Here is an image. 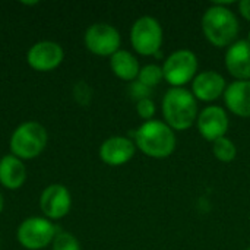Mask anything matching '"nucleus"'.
I'll use <instances>...</instances> for the list:
<instances>
[{
  "label": "nucleus",
  "instance_id": "f257e3e1",
  "mask_svg": "<svg viewBox=\"0 0 250 250\" xmlns=\"http://www.w3.org/2000/svg\"><path fill=\"white\" fill-rule=\"evenodd\" d=\"M133 142L136 148L151 158H167L176 149L174 130L160 120L144 122L133 132Z\"/></svg>",
  "mask_w": 250,
  "mask_h": 250
},
{
  "label": "nucleus",
  "instance_id": "f03ea898",
  "mask_svg": "<svg viewBox=\"0 0 250 250\" xmlns=\"http://www.w3.org/2000/svg\"><path fill=\"white\" fill-rule=\"evenodd\" d=\"M202 31L215 47H230L239 34V21L226 3H214L202 16Z\"/></svg>",
  "mask_w": 250,
  "mask_h": 250
},
{
  "label": "nucleus",
  "instance_id": "7ed1b4c3",
  "mask_svg": "<svg viewBox=\"0 0 250 250\" xmlns=\"http://www.w3.org/2000/svg\"><path fill=\"white\" fill-rule=\"evenodd\" d=\"M163 116L173 130H188L198 119V103L185 88H171L163 98Z\"/></svg>",
  "mask_w": 250,
  "mask_h": 250
},
{
  "label": "nucleus",
  "instance_id": "20e7f679",
  "mask_svg": "<svg viewBox=\"0 0 250 250\" xmlns=\"http://www.w3.org/2000/svg\"><path fill=\"white\" fill-rule=\"evenodd\" d=\"M48 141L47 130L37 122H26L19 125L10 136L12 155L19 160H31L38 157Z\"/></svg>",
  "mask_w": 250,
  "mask_h": 250
},
{
  "label": "nucleus",
  "instance_id": "39448f33",
  "mask_svg": "<svg viewBox=\"0 0 250 250\" xmlns=\"http://www.w3.org/2000/svg\"><path fill=\"white\" fill-rule=\"evenodd\" d=\"M161 67L164 79L173 88H183L198 75V57L193 51L182 48L171 53Z\"/></svg>",
  "mask_w": 250,
  "mask_h": 250
},
{
  "label": "nucleus",
  "instance_id": "423d86ee",
  "mask_svg": "<svg viewBox=\"0 0 250 250\" xmlns=\"http://www.w3.org/2000/svg\"><path fill=\"white\" fill-rule=\"evenodd\" d=\"M130 42L136 53L142 56H154L163 44V28L152 16L139 18L130 29Z\"/></svg>",
  "mask_w": 250,
  "mask_h": 250
},
{
  "label": "nucleus",
  "instance_id": "0eeeda50",
  "mask_svg": "<svg viewBox=\"0 0 250 250\" xmlns=\"http://www.w3.org/2000/svg\"><path fill=\"white\" fill-rule=\"evenodd\" d=\"M18 242L28 250H40L53 243L56 237V227L42 217L26 218L16 233Z\"/></svg>",
  "mask_w": 250,
  "mask_h": 250
},
{
  "label": "nucleus",
  "instance_id": "6e6552de",
  "mask_svg": "<svg viewBox=\"0 0 250 250\" xmlns=\"http://www.w3.org/2000/svg\"><path fill=\"white\" fill-rule=\"evenodd\" d=\"M120 34L119 31L104 22L92 23L85 32L86 48L97 56H113L120 50Z\"/></svg>",
  "mask_w": 250,
  "mask_h": 250
},
{
  "label": "nucleus",
  "instance_id": "1a4fd4ad",
  "mask_svg": "<svg viewBox=\"0 0 250 250\" xmlns=\"http://www.w3.org/2000/svg\"><path fill=\"white\" fill-rule=\"evenodd\" d=\"M196 125L202 138L209 142H215L217 139L226 136L230 126V120L223 107L208 105L198 114Z\"/></svg>",
  "mask_w": 250,
  "mask_h": 250
},
{
  "label": "nucleus",
  "instance_id": "9d476101",
  "mask_svg": "<svg viewBox=\"0 0 250 250\" xmlns=\"http://www.w3.org/2000/svg\"><path fill=\"white\" fill-rule=\"evenodd\" d=\"M72 198L66 186L54 183L47 186L40 198V208L50 220H59L69 214Z\"/></svg>",
  "mask_w": 250,
  "mask_h": 250
},
{
  "label": "nucleus",
  "instance_id": "9b49d317",
  "mask_svg": "<svg viewBox=\"0 0 250 250\" xmlns=\"http://www.w3.org/2000/svg\"><path fill=\"white\" fill-rule=\"evenodd\" d=\"M63 48L54 41H40L34 44L26 54L28 64L38 72L54 70L63 62Z\"/></svg>",
  "mask_w": 250,
  "mask_h": 250
},
{
  "label": "nucleus",
  "instance_id": "f8f14e48",
  "mask_svg": "<svg viewBox=\"0 0 250 250\" xmlns=\"http://www.w3.org/2000/svg\"><path fill=\"white\" fill-rule=\"evenodd\" d=\"M227 83L223 75L215 70H204L192 81V94L196 100L211 103L224 95Z\"/></svg>",
  "mask_w": 250,
  "mask_h": 250
},
{
  "label": "nucleus",
  "instance_id": "ddd939ff",
  "mask_svg": "<svg viewBox=\"0 0 250 250\" xmlns=\"http://www.w3.org/2000/svg\"><path fill=\"white\" fill-rule=\"evenodd\" d=\"M136 152V145L126 136H111L100 146V158L111 167L129 163Z\"/></svg>",
  "mask_w": 250,
  "mask_h": 250
},
{
  "label": "nucleus",
  "instance_id": "4468645a",
  "mask_svg": "<svg viewBox=\"0 0 250 250\" xmlns=\"http://www.w3.org/2000/svg\"><path fill=\"white\" fill-rule=\"evenodd\" d=\"M226 67L236 81H250V42L248 40L234 41L226 53Z\"/></svg>",
  "mask_w": 250,
  "mask_h": 250
},
{
  "label": "nucleus",
  "instance_id": "2eb2a0df",
  "mask_svg": "<svg viewBox=\"0 0 250 250\" xmlns=\"http://www.w3.org/2000/svg\"><path fill=\"white\" fill-rule=\"evenodd\" d=\"M224 103L227 108L243 119L250 117V81H234L227 85L224 92Z\"/></svg>",
  "mask_w": 250,
  "mask_h": 250
},
{
  "label": "nucleus",
  "instance_id": "dca6fc26",
  "mask_svg": "<svg viewBox=\"0 0 250 250\" xmlns=\"http://www.w3.org/2000/svg\"><path fill=\"white\" fill-rule=\"evenodd\" d=\"M26 179V168L15 155H4L0 160V183L10 190L19 189Z\"/></svg>",
  "mask_w": 250,
  "mask_h": 250
},
{
  "label": "nucleus",
  "instance_id": "f3484780",
  "mask_svg": "<svg viewBox=\"0 0 250 250\" xmlns=\"http://www.w3.org/2000/svg\"><path fill=\"white\" fill-rule=\"evenodd\" d=\"M110 66L117 78L127 82L136 81L141 70L138 59L127 50H119L117 53H114L110 59Z\"/></svg>",
  "mask_w": 250,
  "mask_h": 250
},
{
  "label": "nucleus",
  "instance_id": "a211bd4d",
  "mask_svg": "<svg viewBox=\"0 0 250 250\" xmlns=\"http://www.w3.org/2000/svg\"><path fill=\"white\" fill-rule=\"evenodd\" d=\"M212 152H214V157L221 163H231L237 157V148L234 142L229 139L227 136L220 138L215 142H212Z\"/></svg>",
  "mask_w": 250,
  "mask_h": 250
},
{
  "label": "nucleus",
  "instance_id": "6ab92c4d",
  "mask_svg": "<svg viewBox=\"0 0 250 250\" xmlns=\"http://www.w3.org/2000/svg\"><path fill=\"white\" fill-rule=\"evenodd\" d=\"M163 79H164L163 67L158 64H145L144 67H141L139 75H138V81L151 89L157 86Z\"/></svg>",
  "mask_w": 250,
  "mask_h": 250
},
{
  "label": "nucleus",
  "instance_id": "aec40b11",
  "mask_svg": "<svg viewBox=\"0 0 250 250\" xmlns=\"http://www.w3.org/2000/svg\"><path fill=\"white\" fill-rule=\"evenodd\" d=\"M51 245H53V250H81L79 240L70 233L56 234Z\"/></svg>",
  "mask_w": 250,
  "mask_h": 250
},
{
  "label": "nucleus",
  "instance_id": "412c9836",
  "mask_svg": "<svg viewBox=\"0 0 250 250\" xmlns=\"http://www.w3.org/2000/svg\"><path fill=\"white\" fill-rule=\"evenodd\" d=\"M136 113L141 119H144L145 122L152 120V117L157 113V107L155 103L152 101V98H146V100H141L136 103Z\"/></svg>",
  "mask_w": 250,
  "mask_h": 250
},
{
  "label": "nucleus",
  "instance_id": "4be33fe9",
  "mask_svg": "<svg viewBox=\"0 0 250 250\" xmlns=\"http://www.w3.org/2000/svg\"><path fill=\"white\" fill-rule=\"evenodd\" d=\"M129 94H130V97H132L133 100H136V103H138V101H141V100L151 98L152 89L148 88V86H145L142 82H139V81L136 79V81L130 82V85H129Z\"/></svg>",
  "mask_w": 250,
  "mask_h": 250
},
{
  "label": "nucleus",
  "instance_id": "5701e85b",
  "mask_svg": "<svg viewBox=\"0 0 250 250\" xmlns=\"http://www.w3.org/2000/svg\"><path fill=\"white\" fill-rule=\"evenodd\" d=\"M73 95L76 98V101L81 104V105H86L89 101H91V97H92V91L91 88L85 83V82H78L75 85V89H73Z\"/></svg>",
  "mask_w": 250,
  "mask_h": 250
},
{
  "label": "nucleus",
  "instance_id": "b1692460",
  "mask_svg": "<svg viewBox=\"0 0 250 250\" xmlns=\"http://www.w3.org/2000/svg\"><path fill=\"white\" fill-rule=\"evenodd\" d=\"M239 10H240V15L250 22V0H242L239 3Z\"/></svg>",
  "mask_w": 250,
  "mask_h": 250
},
{
  "label": "nucleus",
  "instance_id": "393cba45",
  "mask_svg": "<svg viewBox=\"0 0 250 250\" xmlns=\"http://www.w3.org/2000/svg\"><path fill=\"white\" fill-rule=\"evenodd\" d=\"M3 205H4V202H3V196H1V193H0V214H1V211H3Z\"/></svg>",
  "mask_w": 250,
  "mask_h": 250
},
{
  "label": "nucleus",
  "instance_id": "a878e982",
  "mask_svg": "<svg viewBox=\"0 0 250 250\" xmlns=\"http://www.w3.org/2000/svg\"><path fill=\"white\" fill-rule=\"evenodd\" d=\"M246 40H248V41L250 42V29H249V34H248V38H246Z\"/></svg>",
  "mask_w": 250,
  "mask_h": 250
},
{
  "label": "nucleus",
  "instance_id": "bb28decb",
  "mask_svg": "<svg viewBox=\"0 0 250 250\" xmlns=\"http://www.w3.org/2000/svg\"><path fill=\"white\" fill-rule=\"evenodd\" d=\"M248 250H250V249H248Z\"/></svg>",
  "mask_w": 250,
  "mask_h": 250
}]
</instances>
